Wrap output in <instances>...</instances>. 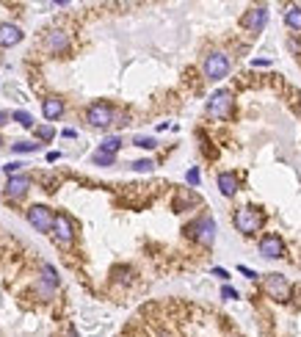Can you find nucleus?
<instances>
[{"mask_svg":"<svg viewBox=\"0 0 301 337\" xmlns=\"http://www.w3.org/2000/svg\"><path fill=\"white\" fill-rule=\"evenodd\" d=\"M260 224H263V218H260V213L254 210V207H240V210L235 213V227H238V232H243V235L257 232Z\"/></svg>","mask_w":301,"mask_h":337,"instance_id":"f257e3e1","label":"nucleus"},{"mask_svg":"<svg viewBox=\"0 0 301 337\" xmlns=\"http://www.w3.org/2000/svg\"><path fill=\"white\" fill-rule=\"evenodd\" d=\"M207 113L213 119H227L232 113V94L230 92H216L207 102Z\"/></svg>","mask_w":301,"mask_h":337,"instance_id":"f03ea898","label":"nucleus"},{"mask_svg":"<svg viewBox=\"0 0 301 337\" xmlns=\"http://www.w3.org/2000/svg\"><path fill=\"white\" fill-rule=\"evenodd\" d=\"M227 72H230V58L224 53H210L204 61V75L210 80H221V77H227Z\"/></svg>","mask_w":301,"mask_h":337,"instance_id":"7ed1b4c3","label":"nucleus"},{"mask_svg":"<svg viewBox=\"0 0 301 337\" xmlns=\"http://www.w3.org/2000/svg\"><path fill=\"white\" fill-rule=\"evenodd\" d=\"M28 221L39 232H50L53 230V210L44 204H33V207H28Z\"/></svg>","mask_w":301,"mask_h":337,"instance_id":"20e7f679","label":"nucleus"},{"mask_svg":"<svg viewBox=\"0 0 301 337\" xmlns=\"http://www.w3.org/2000/svg\"><path fill=\"white\" fill-rule=\"evenodd\" d=\"M53 235H56L58 243H72V238H75V227H72L69 216H64V213H58V216H53Z\"/></svg>","mask_w":301,"mask_h":337,"instance_id":"39448f33","label":"nucleus"},{"mask_svg":"<svg viewBox=\"0 0 301 337\" xmlns=\"http://www.w3.org/2000/svg\"><path fill=\"white\" fill-rule=\"evenodd\" d=\"M86 119L94 127H108L113 122V108L105 105V102H94V105H89V111H86Z\"/></svg>","mask_w":301,"mask_h":337,"instance_id":"423d86ee","label":"nucleus"},{"mask_svg":"<svg viewBox=\"0 0 301 337\" xmlns=\"http://www.w3.org/2000/svg\"><path fill=\"white\" fill-rule=\"evenodd\" d=\"M22 42V31L11 22H0V50L14 47V44Z\"/></svg>","mask_w":301,"mask_h":337,"instance_id":"0eeeda50","label":"nucleus"},{"mask_svg":"<svg viewBox=\"0 0 301 337\" xmlns=\"http://www.w3.org/2000/svg\"><path fill=\"white\" fill-rule=\"evenodd\" d=\"M191 230L196 232L199 243H204V246H210L213 238H216V221H213V218H202V221H196Z\"/></svg>","mask_w":301,"mask_h":337,"instance_id":"6e6552de","label":"nucleus"},{"mask_svg":"<svg viewBox=\"0 0 301 337\" xmlns=\"http://www.w3.org/2000/svg\"><path fill=\"white\" fill-rule=\"evenodd\" d=\"M266 290L273 296V299H287L290 285H287V279L282 274H271V276H266Z\"/></svg>","mask_w":301,"mask_h":337,"instance_id":"1a4fd4ad","label":"nucleus"},{"mask_svg":"<svg viewBox=\"0 0 301 337\" xmlns=\"http://www.w3.org/2000/svg\"><path fill=\"white\" fill-rule=\"evenodd\" d=\"M282 252H285V246H282V240L276 238V235H266V238L260 240V254H263V257H268V260H273V257H282Z\"/></svg>","mask_w":301,"mask_h":337,"instance_id":"9d476101","label":"nucleus"},{"mask_svg":"<svg viewBox=\"0 0 301 337\" xmlns=\"http://www.w3.org/2000/svg\"><path fill=\"white\" fill-rule=\"evenodd\" d=\"M266 20H268V8L266 6H257V8H252V11L243 17V25L249 31H260L263 25H266Z\"/></svg>","mask_w":301,"mask_h":337,"instance_id":"9b49d317","label":"nucleus"},{"mask_svg":"<svg viewBox=\"0 0 301 337\" xmlns=\"http://www.w3.org/2000/svg\"><path fill=\"white\" fill-rule=\"evenodd\" d=\"M28 188H31V177H25V174L8 177V183H6V194H8V197H22Z\"/></svg>","mask_w":301,"mask_h":337,"instance_id":"f8f14e48","label":"nucleus"},{"mask_svg":"<svg viewBox=\"0 0 301 337\" xmlns=\"http://www.w3.org/2000/svg\"><path fill=\"white\" fill-rule=\"evenodd\" d=\"M44 44H47V50H53V53H64V50L69 47V36L64 34V31H50Z\"/></svg>","mask_w":301,"mask_h":337,"instance_id":"ddd939ff","label":"nucleus"},{"mask_svg":"<svg viewBox=\"0 0 301 337\" xmlns=\"http://www.w3.org/2000/svg\"><path fill=\"white\" fill-rule=\"evenodd\" d=\"M42 113H44V119H47V122L58 119V116L64 113V102H61L58 97H47V100L42 102Z\"/></svg>","mask_w":301,"mask_h":337,"instance_id":"4468645a","label":"nucleus"},{"mask_svg":"<svg viewBox=\"0 0 301 337\" xmlns=\"http://www.w3.org/2000/svg\"><path fill=\"white\" fill-rule=\"evenodd\" d=\"M218 191H221L224 197H232V194L238 191V180H235L230 171H221V174H218Z\"/></svg>","mask_w":301,"mask_h":337,"instance_id":"2eb2a0df","label":"nucleus"},{"mask_svg":"<svg viewBox=\"0 0 301 337\" xmlns=\"http://www.w3.org/2000/svg\"><path fill=\"white\" fill-rule=\"evenodd\" d=\"M285 22H287V28H293V31H301V6H293V8H287V14H285Z\"/></svg>","mask_w":301,"mask_h":337,"instance_id":"dca6fc26","label":"nucleus"},{"mask_svg":"<svg viewBox=\"0 0 301 337\" xmlns=\"http://www.w3.org/2000/svg\"><path fill=\"white\" fill-rule=\"evenodd\" d=\"M122 147V138L119 135H111V138H105L102 144H100V152H105V155H116Z\"/></svg>","mask_w":301,"mask_h":337,"instance_id":"f3484780","label":"nucleus"},{"mask_svg":"<svg viewBox=\"0 0 301 337\" xmlns=\"http://www.w3.org/2000/svg\"><path fill=\"white\" fill-rule=\"evenodd\" d=\"M91 163H94V166H113V155H105V152H94L91 155Z\"/></svg>","mask_w":301,"mask_h":337,"instance_id":"a211bd4d","label":"nucleus"},{"mask_svg":"<svg viewBox=\"0 0 301 337\" xmlns=\"http://www.w3.org/2000/svg\"><path fill=\"white\" fill-rule=\"evenodd\" d=\"M11 119L20 122L22 127H33V116H31L28 111H14V113H11Z\"/></svg>","mask_w":301,"mask_h":337,"instance_id":"6ab92c4d","label":"nucleus"},{"mask_svg":"<svg viewBox=\"0 0 301 337\" xmlns=\"http://www.w3.org/2000/svg\"><path fill=\"white\" fill-rule=\"evenodd\" d=\"M133 144H135V147H141V149H152V147H158V144H155V138H149V135H135Z\"/></svg>","mask_w":301,"mask_h":337,"instance_id":"aec40b11","label":"nucleus"},{"mask_svg":"<svg viewBox=\"0 0 301 337\" xmlns=\"http://www.w3.org/2000/svg\"><path fill=\"white\" fill-rule=\"evenodd\" d=\"M14 152H36L39 149V144H33V141H20V144H14Z\"/></svg>","mask_w":301,"mask_h":337,"instance_id":"412c9836","label":"nucleus"},{"mask_svg":"<svg viewBox=\"0 0 301 337\" xmlns=\"http://www.w3.org/2000/svg\"><path fill=\"white\" fill-rule=\"evenodd\" d=\"M36 135L42 141H50L53 135H56V130H53V125H42V127H36Z\"/></svg>","mask_w":301,"mask_h":337,"instance_id":"4be33fe9","label":"nucleus"},{"mask_svg":"<svg viewBox=\"0 0 301 337\" xmlns=\"http://www.w3.org/2000/svg\"><path fill=\"white\" fill-rule=\"evenodd\" d=\"M20 168H22V163H17V161H14V163H6V166H3V171H6L8 177H14L17 171H20Z\"/></svg>","mask_w":301,"mask_h":337,"instance_id":"5701e85b","label":"nucleus"},{"mask_svg":"<svg viewBox=\"0 0 301 337\" xmlns=\"http://www.w3.org/2000/svg\"><path fill=\"white\" fill-rule=\"evenodd\" d=\"M152 166H155L152 161H135V163H133V168H135V171H149Z\"/></svg>","mask_w":301,"mask_h":337,"instance_id":"b1692460","label":"nucleus"},{"mask_svg":"<svg viewBox=\"0 0 301 337\" xmlns=\"http://www.w3.org/2000/svg\"><path fill=\"white\" fill-rule=\"evenodd\" d=\"M221 296L232 302V299H238V290H235V288H230V285H224V288H221Z\"/></svg>","mask_w":301,"mask_h":337,"instance_id":"393cba45","label":"nucleus"},{"mask_svg":"<svg viewBox=\"0 0 301 337\" xmlns=\"http://www.w3.org/2000/svg\"><path fill=\"white\" fill-rule=\"evenodd\" d=\"M188 183L191 185H199V171H196V168H191V171H188Z\"/></svg>","mask_w":301,"mask_h":337,"instance_id":"a878e982","label":"nucleus"},{"mask_svg":"<svg viewBox=\"0 0 301 337\" xmlns=\"http://www.w3.org/2000/svg\"><path fill=\"white\" fill-rule=\"evenodd\" d=\"M240 274L249 276V279H257V271H252V268H246V266H240Z\"/></svg>","mask_w":301,"mask_h":337,"instance_id":"bb28decb","label":"nucleus"},{"mask_svg":"<svg viewBox=\"0 0 301 337\" xmlns=\"http://www.w3.org/2000/svg\"><path fill=\"white\" fill-rule=\"evenodd\" d=\"M213 276H221V279H230V274H227L224 268H213Z\"/></svg>","mask_w":301,"mask_h":337,"instance_id":"cd10ccee","label":"nucleus"},{"mask_svg":"<svg viewBox=\"0 0 301 337\" xmlns=\"http://www.w3.org/2000/svg\"><path fill=\"white\" fill-rule=\"evenodd\" d=\"M8 119H11V113H6V111H0V125H6Z\"/></svg>","mask_w":301,"mask_h":337,"instance_id":"c85d7f7f","label":"nucleus"},{"mask_svg":"<svg viewBox=\"0 0 301 337\" xmlns=\"http://www.w3.org/2000/svg\"><path fill=\"white\" fill-rule=\"evenodd\" d=\"M75 135H77V133L72 130V127H67V130H64V138H75Z\"/></svg>","mask_w":301,"mask_h":337,"instance_id":"c756f323","label":"nucleus"},{"mask_svg":"<svg viewBox=\"0 0 301 337\" xmlns=\"http://www.w3.org/2000/svg\"><path fill=\"white\" fill-rule=\"evenodd\" d=\"M58 158H61V152H47V161H50V163L58 161Z\"/></svg>","mask_w":301,"mask_h":337,"instance_id":"7c9ffc66","label":"nucleus"},{"mask_svg":"<svg viewBox=\"0 0 301 337\" xmlns=\"http://www.w3.org/2000/svg\"><path fill=\"white\" fill-rule=\"evenodd\" d=\"M67 337H77V332H75V329H69V335H67Z\"/></svg>","mask_w":301,"mask_h":337,"instance_id":"2f4dec72","label":"nucleus"},{"mask_svg":"<svg viewBox=\"0 0 301 337\" xmlns=\"http://www.w3.org/2000/svg\"><path fill=\"white\" fill-rule=\"evenodd\" d=\"M0 147H3V138H0Z\"/></svg>","mask_w":301,"mask_h":337,"instance_id":"473e14b6","label":"nucleus"},{"mask_svg":"<svg viewBox=\"0 0 301 337\" xmlns=\"http://www.w3.org/2000/svg\"><path fill=\"white\" fill-rule=\"evenodd\" d=\"M161 337H168V335H161Z\"/></svg>","mask_w":301,"mask_h":337,"instance_id":"72a5a7b5","label":"nucleus"}]
</instances>
